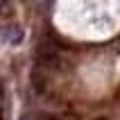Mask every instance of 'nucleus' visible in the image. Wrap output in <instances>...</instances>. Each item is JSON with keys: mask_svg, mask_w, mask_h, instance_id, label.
Returning <instances> with one entry per match:
<instances>
[{"mask_svg": "<svg viewBox=\"0 0 120 120\" xmlns=\"http://www.w3.org/2000/svg\"><path fill=\"white\" fill-rule=\"evenodd\" d=\"M61 66V52L52 45H39L36 50V68L41 70H57Z\"/></svg>", "mask_w": 120, "mask_h": 120, "instance_id": "1", "label": "nucleus"}, {"mask_svg": "<svg viewBox=\"0 0 120 120\" xmlns=\"http://www.w3.org/2000/svg\"><path fill=\"white\" fill-rule=\"evenodd\" d=\"M14 16V0H0V18L7 20Z\"/></svg>", "mask_w": 120, "mask_h": 120, "instance_id": "3", "label": "nucleus"}, {"mask_svg": "<svg viewBox=\"0 0 120 120\" xmlns=\"http://www.w3.org/2000/svg\"><path fill=\"white\" fill-rule=\"evenodd\" d=\"M95 120H107V118H95Z\"/></svg>", "mask_w": 120, "mask_h": 120, "instance_id": "5", "label": "nucleus"}, {"mask_svg": "<svg viewBox=\"0 0 120 120\" xmlns=\"http://www.w3.org/2000/svg\"><path fill=\"white\" fill-rule=\"evenodd\" d=\"M43 120H59V118H52V116H45Z\"/></svg>", "mask_w": 120, "mask_h": 120, "instance_id": "4", "label": "nucleus"}, {"mask_svg": "<svg viewBox=\"0 0 120 120\" xmlns=\"http://www.w3.org/2000/svg\"><path fill=\"white\" fill-rule=\"evenodd\" d=\"M30 82H32V88H34L39 95H43V93L48 91V77H45V70H41V68L32 70V75H30Z\"/></svg>", "mask_w": 120, "mask_h": 120, "instance_id": "2", "label": "nucleus"}, {"mask_svg": "<svg viewBox=\"0 0 120 120\" xmlns=\"http://www.w3.org/2000/svg\"><path fill=\"white\" fill-rule=\"evenodd\" d=\"M23 2H27V0H23Z\"/></svg>", "mask_w": 120, "mask_h": 120, "instance_id": "6", "label": "nucleus"}]
</instances>
